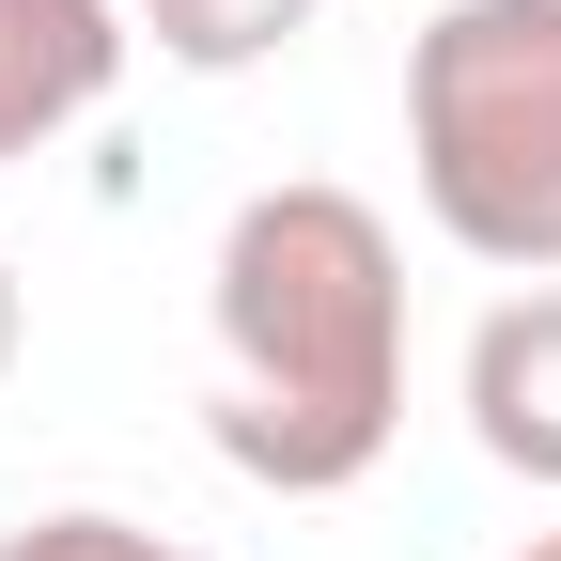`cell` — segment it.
Here are the masks:
<instances>
[{
	"mask_svg": "<svg viewBox=\"0 0 561 561\" xmlns=\"http://www.w3.org/2000/svg\"><path fill=\"white\" fill-rule=\"evenodd\" d=\"M203 328H219V437L234 483L265 500H343L375 483L390 421H405V250L359 187L280 172L219 219V265H203Z\"/></svg>",
	"mask_w": 561,
	"mask_h": 561,
	"instance_id": "cell-1",
	"label": "cell"
},
{
	"mask_svg": "<svg viewBox=\"0 0 561 561\" xmlns=\"http://www.w3.org/2000/svg\"><path fill=\"white\" fill-rule=\"evenodd\" d=\"M405 187L468 265L561 280V0H437L405 32Z\"/></svg>",
	"mask_w": 561,
	"mask_h": 561,
	"instance_id": "cell-2",
	"label": "cell"
},
{
	"mask_svg": "<svg viewBox=\"0 0 561 561\" xmlns=\"http://www.w3.org/2000/svg\"><path fill=\"white\" fill-rule=\"evenodd\" d=\"M125 0H0V172L125 94Z\"/></svg>",
	"mask_w": 561,
	"mask_h": 561,
	"instance_id": "cell-3",
	"label": "cell"
},
{
	"mask_svg": "<svg viewBox=\"0 0 561 561\" xmlns=\"http://www.w3.org/2000/svg\"><path fill=\"white\" fill-rule=\"evenodd\" d=\"M468 437L515 483L561 500V280H515V297L468 328Z\"/></svg>",
	"mask_w": 561,
	"mask_h": 561,
	"instance_id": "cell-4",
	"label": "cell"
},
{
	"mask_svg": "<svg viewBox=\"0 0 561 561\" xmlns=\"http://www.w3.org/2000/svg\"><path fill=\"white\" fill-rule=\"evenodd\" d=\"M125 32L157 62H187V79H250V62H280L312 32V0H125Z\"/></svg>",
	"mask_w": 561,
	"mask_h": 561,
	"instance_id": "cell-5",
	"label": "cell"
},
{
	"mask_svg": "<svg viewBox=\"0 0 561 561\" xmlns=\"http://www.w3.org/2000/svg\"><path fill=\"white\" fill-rule=\"evenodd\" d=\"M0 561H203V546H172V530H140V515H32V530H0Z\"/></svg>",
	"mask_w": 561,
	"mask_h": 561,
	"instance_id": "cell-6",
	"label": "cell"
},
{
	"mask_svg": "<svg viewBox=\"0 0 561 561\" xmlns=\"http://www.w3.org/2000/svg\"><path fill=\"white\" fill-rule=\"evenodd\" d=\"M0 375H16V250H0Z\"/></svg>",
	"mask_w": 561,
	"mask_h": 561,
	"instance_id": "cell-7",
	"label": "cell"
},
{
	"mask_svg": "<svg viewBox=\"0 0 561 561\" xmlns=\"http://www.w3.org/2000/svg\"><path fill=\"white\" fill-rule=\"evenodd\" d=\"M515 561H561V530H530V546H515Z\"/></svg>",
	"mask_w": 561,
	"mask_h": 561,
	"instance_id": "cell-8",
	"label": "cell"
}]
</instances>
